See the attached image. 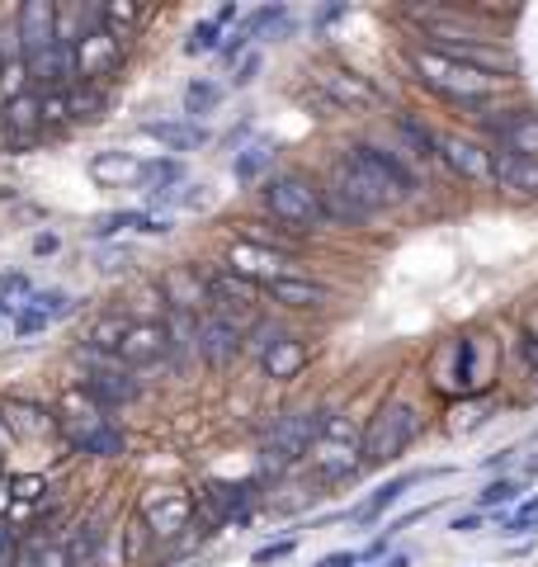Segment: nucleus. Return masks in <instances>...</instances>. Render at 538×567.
<instances>
[{
    "instance_id": "nucleus-1",
    "label": "nucleus",
    "mask_w": 538,
    "mask_h": 567,
    "mask_svg": "<svg viewBox=\"0 0 538 567\" xmlns=\"http://www.w3.org/2000/svg\"><path fill=\"white\" fill-rule=\"evenodd\" d=\"M416 185H421L416 171L402 162L397 147H379V142H354V147H345L335 156V171L327 181V189L345 194L369 218H379L383 208L406 204L411 194H416Z\"/></svg>"
},
{
    "instance_id": "nucleus-2",
    "label": "nucleus",
    "mask_w": 538,
    "mask_h": 567,
    "mask_svg": "<svg viewBox=\"0 0 538 567\" xmlns=\"http://www.w3.org/2000/svg\"><path fill=\"white\" fill-rule=\"evenodd\" d=\"M411 66H416V81L425 85V91H435L439 100L448 104H458V110H468V114H487L496 95H500V76H487V71H473V66H463L454 58H444V52L435 48H416L411 52Z\"/></svg>"
},
{
    "instance_id": "nucleus-3",
    "label": "nucleus",
    "mask_w": 538,
    "mask_h": 567,
    "mask_svg": "<svg viewBox=\"0 0 538 567\" xmlns=\"http://www.w3.org/2000/svg\"><path fill=\"white\" fill-rule=\"evenodd\" d=\"M421 412L411 402L402 398H383L379 402V412L369 416L364 425V435H359V468H387V464H397V458L416 445V435H421Z\"/></svg>"
},
{
    "instance_id": "nucleus-4",
    "label": "nucleus",
    "mask_w": 538,
    "mask_h": 567,
    "mask_svg": "<svg viewBox=\"0 0 538 567\" xmlns=\"http://www.w3.org/2000/svg\"><path fill=\"white\" fill-rule=\"evenodd\" d=\"M260 199H265L269 218H275L283 233H293V237H308V233H317V227H327V208H321V181H312V175H302V171L269 175L265 189H260Z\"/></svg>"
},
{
    "instance_id": "nucleus-5",
    "label": "nucleus",
    "mask_w": 538,
    "mask_h": 567,
    "mask_svg": "<svg viewBox=\"0 0 538 567\" xmlns=\"http://www.w3.org/2000/svg\"><path fill=\"white\" fill-rule=\"evenodd\" d=\"M317 440V412H283L275 416V425L265 431V445H260V487L269 477H289L293 468H302V454Z\"/></svg>"
},
{
    "instance_id": "nucleus-6",
    "label": "nucleus",
    "mask_w": 538,
    "mask_h": 567,
    "mask_svg": "<svg viewBox=\"0 0 538 567\" xmlns=\"http://www.w3.org/2000/svg\"><path fill=\"white\" fill-rule=\"evenodd\" d=\"M52 416H58V435H62V445L71 450V454H81L90 440H100L110 425H118L104 406L85 393L81 383H66L62 388V398L52 402Z\"/></svg>"
},
{
    "instance_id": "nucleus-7",
    "label": "nucleus",
    "mask_w": 538,
    "mask_h": 567,
    "mask_svg": "<svg viewBox=\"0 0 538 567\" xmlns=\"http://www.w3.org/2000/svg\"><path fill=\"white\" fill-rule=\"evenodd\" d=\"M137 520L147 525L152 544H175L185 529H194V492L185 487H152L137 502Z\"/></svg>"
},
{
    "instance_id": "nucleus-8",
    "label": "nucleus",
    "mask_w": 538,
    "mask_h": 567,
    "mask_svg": "<svg viewBox=\"0 0 538 567\" xmlns=\"http://www.w3.org/2000/svg\"><path fill=\"white\" fill-rule=\"evenodd\" d=\"M71 52H76V85H100L104 91V85L123 71V52L128 48H118L110 33L95 24V10H90V20L81 29V39L71 43Z\"/></svg>"
},
{
    "instance_id": "nucleus-9",
    "label": "nucleus",
    "mask_w": 538,
    "mask_h": 567,
    "mask_svg": "<svg viewBox=\"0 0 538 567\" xmlns=\"http://www.w3.org/2000/svg\"><path fill=\"white\" fill-rule=\"evenodd\" d=\"M76 354L85 360V379H81V388H85V393L104 406V412H114V406L137 402L142 383H137L133 369H123V364L114 360V354H90V350H76Z\"/></svg>"
},
{
    "instance_id": "nucleus-10",
    "label": "nucleus",
    "mask_w": 538,
    "mask_h": 567,
    "mask_svg": "<svg viewBox=\"0 0 538 567\" xmlns=\"http://www.w3.org/2000/svg\"><path fill=\"white\" fill-rule=\"evenodd\" d=\"M477 123L492 133L496 152H510V156H529L538 162V114L534 110H492L477 114Z\"/></svg>"
},
{
    "instance_id": "nucleus-11",
    "label": "nucleus",
    "mask_w": 538,
    "mask_h": 567,
    "mask_svg": "<svg viewBox=\"0 0 538 567\" xmlns=\"http://www.w3.org/2000/svg\"><path fill=\"white\" fill-rule=\"evenodd\" d=\"M10 29H14V48H20L24 62L43 58V52L58 48V0H24L14 10Z\"/></svg>"
},
{
    "instance_id": "nucleus-12",
    "label": "nucleus",
    "mask_w": 538,
    "mask_h": 567,
    "mask_svg": "<svg viewBox=\"0 0 538 567\" xmlns=\"http://www.w3.org/2000/svg\"><path fill=\"white\" fill-rule=\"evenodd\" d=\"M317 91L327 95L340 114H364V110H383L387 104V95L373 85L369 76H359V71H350V66H327L317 76Z\"/></svg>"
},
{
    "instance_id": "nucleus-13",
    "label": "nucleus",
    "mask_w": 538,
    "mask_h": 567,
    "mask_svg": "<svg viewBox=\"0 0 538 567\" xmlns=\"http://www.w3.org/2000/svg\"><path fill=\"white\" fill-rule=\"evenodd\" d=\"M170 354V336H166V322L161 317H133L128 331H123V341H118V354L114 360L123 369H147V364H161Z\"/></svg>"
},
{
    "instance_id": "nucleus-14",
    "label": "nucleus",
    "mask_w": 538,
    "mask_h": 567,
    "mask_svg": "<svg viewBox=\"0 0 538 567\" xmlns=\"http://www.w3.org/2000/svg\"><path fill=\"white\" fill-rule=\"evenodd\" d=\"M435 156L458 175L463 185H492V147H482V142L463 137V133H439L435 137Z\"/></svg>"
},
{
    "instance_id": "nucleus-15",
    "label": "nucleus",
    "mask_w": 538,
    "mask_h": 567,
    "mask_svg": "<svg viewBox=\"0 0 538 567\" xmlns=\"http://www.w3.org/2000/svg\"><path fill=\"white\" fill-rule=\"evenodd\" d=\"M302 464L312 468V483L321 487H335V483H350L359 473V440H327L317 435L308 454H302Z\"/></svg>"
},
{
    "instance_id": "nucleus-16",
    "label": "nucleus",
    "mask_w": 538,
    "mask_h": 567,
    "mask_svg": "<svg viewBox=\"0 0 538 567\" xmlns=\"http://www.w3.org/2000/svg\"><path fill=\"white\" fill-rule=\"evenodd\" d=\"M0 421H6V435L10 440H24V445H39V440H62L52 406L48 402H33V398L0 402Z\"/></svg>"
},
{
    "instance_id": "nucleus-17",
    "label": "nucleus",
    "mask_w": 538,
    "mask_h": 567,
    "mask_svg": "<svg viewBox=\"0 0 538 567\" xmlns=\"http://www.w3.org/2000/svg\"><path fill=\"white\" fill-rule=\"evenodd\" d=\"M241 350H246V331L237 322H227L218 312L199 317V360L213 369V374H223V369L237 364Z\"/></svg>"
},
{
    "instance_id": "nucleus-18",
    "label": "nucleus",
    "mask_w": 538,
    "mask_h": 567,
    "mask_svg": "<svg viewBox=\"0 0 538 567\" xmlns=\"http://www.w3.org/2000/svg\"><path fill=\"white\" fill-rule=\"evenodd\" d=\"M161 303L166 312H189V317H204L208 312V275H199L194 265H170L156 284Z\"/></svg>"
},
{
    "instance_id": "nucleus-19",
    "label": "nucleus",
    "mask_w": 538,
    "mask_h": 567,
    "mask_svg": "<svg viewBox=\"0 0 538 567\" xmlns=\"http://www.w3.org/2000/svg\"><path fill=\"white\" fill-rule=\"evenodd\" d=\"M227 275H237L246 284H256V289H265L269 279H279V275H289V260L275 256V251H265V246H250V241H231L227 246V265H223Z\"/></svg>"
},
{
    "instance_id": "nucleus-20",
    "label": "nucleus",
    "mask_w": 538,
    "mask_h": 567,
    "mask_svg": "<svg viewBox=\"0 0 538 567\" xmlns=\"http://www.w3.org/2000/svg\"><path fill=\"white\" fill-rule=\"evenodd\" d=\"M265 298L279 308H289V312H321V308H331L335 293L308 275H279V279L265 284Z\"/></svg>"
},
{
    "instance_id": "nucleus-21",
    "label": "nucleus",
    "mask_w": 538,
    "mask_h": 567,
    "mask_svg": "<svg viewBox=\"0 0 538 567\" xmlns=\"http://www.w3.org/2000/svg\"><path fill=\"white\" fill-rule=\"evenodd\" d=\"M448 473H454V468H421V473H397V477H387L383 487H373V492L364 496V502H359V506L350 511V520H354V525H373V520L383 516V511L397 506L402 496H406L411 487H416V483H425V477H448Z\"/></svg>"
},
{
    "instance_id": "nucleus-22",
    "label": "nucleus",
    "mask_w": 538,
    "mask_h": 567,
    "mask_svg": "<svg viewBox=\"0 0 538 567\" xmlns=\"http://www.w3.org/2000/svg\"><path fill=\"white\" fill-rule=\"evenodd\" d=\"M312 364V346L302 341V336H293V331H283V336H275L265 350H260V369L275 383H293L302 369Z\"/></svg>"
},
{
    "instance_id": "nucleus-23",
    "label": "nucleus",
    "mask_w": 538,
    "mask_h": 567,
    "mask_svg": "<svg viewBox=\"0 0 538 567\" xmlns=\"http://www.w3.org/2000/svg\"><path fill=\"white\" fill-rule=\"evenodd\" d=\"M90 181L104 185V189H142V181H147V162L133 152H95L90 156Z\"/></svg>"
},
{
    "instance_id": "nucleus-24",
    "label": "nucleus",
    "mask_w": 538,
    "mask_h": 567,
    "mask_svg": "<svg viewBox=\"0 0 538 567\" xmlns=\"http://www.w3.org/2000/svg\"><path fill=\"white\" fill-rule=\"evenodd\" d=\"M142 137H152L166 147V156H185V152H199L213 142V133L204 123H189V118H147L142 123Z\"/></svg>"
},
{
    "instance_id": "nucleus-25",
    "label": "nucleus",
    "mask_w": 538,
    "mask_h": 567,
    "mask_svg": "<svg viewBox=\"0 0 538 567\" xmlns=\"http://www.w3.org/2000/svg\"><path fill=\"white\" fill-rule=\"evenodd\" d=\"M492 185L510 189V194H525V199H538V162H529V156L496 152L492 156Z\"/></svg>"
},
{
    "instance_id": "nucleus-26",
    "label": "nucleus",
    "mask_w": 538,
    "mask_h": 567,
    "mask_svg": "<svg viewBox=\"0 0 538 567\" xmlns=\"http://www.w3.org/2000/svg\"><path fill=\"white\" fill-rule=\"evenodd\" d=\"M0 128H6L10 142H33L43 133V123H39V91H24V95H14L10 104H0Z\"/></svg>"
},
{
    "instance_id": "nucleus-27",
    "label": "nucleus",
    "mask_w": 538,
    "mask_h": 567,
    "mask_svg": "<svg viewBox=\"0 0 538 567\" xmlns=\"http://www.w3.org/2000/svg\"><path fill=\"white\" fill-rule=\"evenodd\" d=\"M90 10H95V24L110 33L118 48L133 43V33H137V24H142V10H137V6H128V0H110V6H90Z\"/></svg>"
},
{
    "instance_id": "nucleus-28",
    "label": "nucleus",
    "mask_w": 538,
    "mask_h": 567,
    "mask_svg": "<svg viewBox=\"0 0 538 567\" xmlns=\"http://www.w3.org/2000/svg\"><path fill=\"white\" fill-rule=\"evenodd\" d=\"M128 322H133L128 312L95 317V322L85 327V336H81V350H90V354H118V341H123V331H128Z\"/></svg>"
},
{
    "instance_id": "nucleus-29",
    "label": "nucleus",
    "mask_w": 538,
    "mask_h": 567,
    "mask_svg": "<svg viewBox=\"0 0 538 567\" xmlns=\"http://www.w3.org/2000/svg\"><path fill=\"white\" fill-rule=\"evenodd\" d=\"M275 156H279V152H275V142H269V137L246 142V147L231 156V181H237V185H256L260 175L275 166Z\"/></svg>"
},
{
    "instance_id": "nucleus-30",
    "label": "nucleus",
    "mask_w": 538,
    "mask_h": 567,
    "mask_svg": "<svg viewBox=\"0 0 538 567\" xmlns=\"http://www.w3.org/2000/svg\"><path fill=\"white\" fill-rule=\"evenodd\" d=\"M223 104V85L218 81H208V76H194L189 85H185V118L189 123H204L213 110Z\"/></svg>"
},
{
    "instance_id": "nucleus-31",
    "label": "nucleus",
    "mask_w": 538,
    "mask_h": 567,
    "mask_svg": "<svg viewBox=\"0 0 538 567\" xmlns=\"http://www.w3.org/2000/svg\"><path fill=\"white\" fill-rule=\"evenodd\" d=\"M24 312L43 317V322L52 327V322H62V317L76 312V298H71L66 289H33V293H29V303H24Z\"/></svg>"
},
{
    "instance_id": "nucleus-32",
    "label": "nucleus",
    "mask_w": 538,
    "mask_h": 567,
    "mask_svg": "<svg viewBox=\"0 0 538 567\" xmlns=\"http://www.w3.org/2000/svg\"><path fill=\"white\" fill-rule=\"evenodd\" d=\"M110 110V91L100 85H71V123H100Z\"/></svg>"
},
{
    "instance_id": "nucleus-33",
    "label": "nucleus",
    "mask_w": 538,
    "mask_h": 567,
    "mask_svg": "<svg viewBox=\"0 0 538 567\" xmlns=\"http://www.w3.org/2000/svg\"><path fill=\"white\" fill-rule=\"evenodd\" d=\"M175 185H185V162H179V156H152L142 194H161V189H175Z\"/></svg>"
},
{
    "instance_id": "nucleus-34",
    "label": "nucleus",
    "mask_w": 538,
    "mask_h": 567,
    "mask_svg": "<svg viewBox=\"0 0 538 567\" xmlns=\"http://www.w3.org/2000/svg\"><path fill=\"white\" fill-rule=\"evenodd\" d=\"M137 213H142V208H114V213H100V218L85 227V237H90V241H114V237H123V233H133V227H137Z\"/></svg>"
},
{
    "instance_id": "nucleus-35",
    "label": "nucleus",
    "mask_w": 538,
    "mask_h": 567,
    "mask_svg": "<svg viewBox=\"0 0 538 567\" xmlns=\"http://www.w3.org/2000/svg\"><path fill=\"white\" fill-rule=\"evenodd\" d=\"M397 133L411 142V156H416V162H439V156H435V137H439V133H430L421 118L397 114Z\"/></svg>"
},
{
    "instance_id": "nucleus-36",
    "label": "nucleus",
    "mask_w": 538,
    "mask_h": 567,
    "mask_svg": "<svg viewBox=\"0 0 538 567\" xmlns=\"http://www.w3.org/2000/svg\"><path fill=\"white\" fill-rule=\"evenodd\" d=\"M519 492H525V477H492V483L477 492V511L515 506V502H519Z\"/></svg>"
},
{
    "instance_id": "nucleus-37",
    "label": "nucleus",
    "mask_w": 538,
    "mask_h": 567,
    "mask_svg": "<svg viewBox=\"0 0 538 567\" xmlns=\"http://www.w3.org/2000/svg\"><path fill=\"white\" fill-rule=\"evenodd\" d=\"M227 39V29L218 20H199L189 29V39H185V58H208V52H218Z\"/></svg>"
},
{
    "instance_id": "nucleus-38",
    "label": "nucleus",
    "mask_w": 538,
    "mask_h": 567,
    "mask_svg": "<svg viewBox=\"0 0 538 567\" xmlns=\"http://www.w3.org/2000/svg\"><path fill=\"white\" fill-rule=\"evenodd\" d=\"M39 123L43 133L71 123V91H39Z\"/></svg>"
},
{
    "instance_id": "nucleus-39",
    "label": "nucleus",
    "mask_w": 538,
    "mask_h": 567,
    "mask_svg": "<svg viewBox=\"0 0 538 567\" xmlns=\"http://www.w3.org/2000/svg\"><path fill=\"white\" fill-rule=\"evenodd\" d=\"M29 567H71V554H66V544L62 539H39V535H29Z\"/></svg>"
},
{
    "instance_id": "nucleus-40",
    "label": "nucleus",
    "mask_w": 538,
    "mask_h": 567,
    "mask_svg": "<svg viewBox=\"0 0 538 567\" xmlns=\"http://www.w3.org/2000/svg\"><path fill=\"white\" fill-rule=\"evenodd\" d=\"M48 496V477L43 473H14L10 477V502L14 506H33Z\"/></svg>"
},
{
    "instance_id": "nucleus-41",
    "label": "nucleus",
    "mask_w": 538,
    "mask_h": 567,
    "mask_svg": "<svg viewBox=\"0 0 538 567\" xmlns=\"http://www.w3.org/2000/svg\"><path fill=\"white\" fill-rule=\"evenodd\" d=\"M123 535H128V548H123V563H142V558H147V548H156V544H152V535H147V525H142L137 516L128 520V529H123Z\"/></svg>"
},
{
    "instance_id": "nucleus-42",
    "label": "nucleus",
    "mask_w": 538,
    "mask_h": 567,
    "mask_svg": "<svg viewBox=\"0 0 538 567\" xmlns=\"http://www.w3.org/2000/svg\"><path fill=\"white\" fill-rule=\"evenodd\" d=\"M293 548H298V535L289 539H279V544H265L250 554V567H269V563H283V558H293Z\"/></svg>"
},
{
    "instance_id": "nucleus-43",
    "label": "nucleus",
    "mask_w": 538,
    "mask_h": 567,
    "mask_svg": "<svg viewBox=\"0 0 538 567\" xmlns=\"http://www.w3.org/2000/svg\"><path fill=\"white\" fill-rule=\"evenodd\" d=\"M133 233H142V237H170V233H175V223L166 218V213H147V208H142Z\"/></svg>"
},
{
    "instance_id": "nucleus-44",
    "label": "nucleus",
    "mask_w": 538,
    "mask_h": 567,
    "mask_svg": "<svg viewBox=\"0 0 538 567\" xmlns=\"http://www.w3.org/2000/svg\"><path fill=\"white\" fill-rule=\"evenodd\" d=\"M260 66H265V58H260V52H246V58H241L237 66H231V85H237V91H246V85H256Z\"/></svg>"
},
{
    "instance_id": "nucleus-45",
    "label": "nucleus",
    "mask_w": 538,
    "mask_h": 567,
    "mask_svg": "<svg viewBox=\"0 0 538 567\" xmlns=\"http://www.w3.org/2000/svg\"><path fill=\"white\" fill-rule=\"evenodd\" d=\"M335 20H350V0H335V6H321L312 14V33H327Z\"/></svg>"
},
{
    "instance_id": "nucleus-46",
    "label": "nucleus",
    "mask_w": 538,
    "mask_h": 567,
    "mask_svg": "<svg viewBox=\"0 0 538 567\" xmlns=\"http://www.w3.org/2000/svg\"><path fill=\"white\" fill-rule=\"evenodd\" d=\"M482 525H487V516H482V511H463V516L448 520V529H454V535H477Z\"/></svg>"
},
{
    "instance_id": "nucleus-47",
    "label": "nucleus",
    "mask_w": 538,
    "mask_h": 567,
    "mask_svg": "<svg viewBox=\"0 0 538 567\" xmlns=\"http://www.w3.org/2000/svg\"><path fill=\"white\" fill-rule=\"evenodd\" d=\"M293 33H298V20H293V10H289V14H283V20L275 24V29H269V33H265V43H289V39H293Z\"/></svg>"
},
{
    "instance_id": "nucleus-48",
    "label": "nucleus",
    "mask_w": 538,
    "mask_h": 567,
    "mask_svg": "<svg viewBox=\"0 0 538 567\" xmlns=\"http://www.w3.org/2000/svg\"><path fill=\"white\" fill-rule=\"evenodd\" d=\"M58 251H62V237L58 233H39V237H33V256H39V260L58 256Z\"/></svg>"
},
{
    "instance_id": "nucleus-49",
    "label": "nucleus",
    "mask_w": 538,
    "mask_h": 567,
    "mask_svg": "<svg viewBox=\"0 0 538 567\" xmlns=\"http://www.w3.org/2000/svg\"><path fill=\"white\" fill-rule=\"evenodd\" d=\"M312 567H359V548H340V554H327V558H317Z\"/></svg>"
},
{
    "instance_id": "nucleus-50",
    "label": "nucleus",
    "mask_w": 538,
    "mask_h": 567,
    "mask_svg": "<svg viewBox=\"0 0 538 567\" xmlns=\"http://www.w3.org/2000/svg\"><path fill=\"white\" fill-rule=\"evenodd\" d=\"M241 14H246V10L237 6V0H227V6H218V14H213V20H218V24L227 29V24H241Z\"/></svg>"
},
{
    "instance_id": "nucleus-51",
    "label": "nucleus",
    "mask_w": 538,
    "mask_h": 567,
    "mask_svg": "<svg viewBox=\"0 0 538 567\" xmlns=\"http://www.w3.org/2000/svg\"><path fill=\"white\" fill-rule=\"evenodd\" d=\"M379 567H411V554H387Z\"/></svg>"
},
{
    "instance_id": "nucleus-52",
    "label": "nucleus",
    "mask_w": 538,
    "mask_h": 567,
    "mask_svg": "<svg viewBox=\"0 0 538 567\" xmlns=\"http://www.w3.org/2000/svg\"><path fill=\"white\" fill-rule=\"evenodd\" d=\"M6 440H10V435H6V421H0V450H6Z\"/></svg>"
},
{
    "instance_id": "nucleus-53",
    "label": "nucleus",
    "mask_w": 538,
    "mask_h": 567,
    "mask_svg": "<svg viewBox=\"0 0 538 567\" xmlns=\"http://www.w3.org/2000/svg\"><path fill=\"white\" fill-rule=\"evenodd\" d=\"M529 473H538V454H534V458H529Z\"/></svg>"
},
{
    "instance_id": "nucleus-54",
    "label": "nucleus",
    "mask_w": 538,
    "mask_h": 567,
    "mask_svg": "<svg viewBox=\"0 0 538 567\" xmlns=\"http://www.w3.org/2000/svg\"><path fill=\"white\" fill-rule=\"evenodd\" d=\"M0 483H6V464H0Z\"/></svg>"
}]
</instances>
